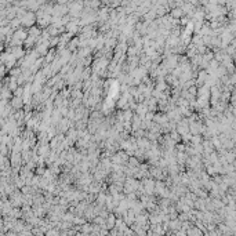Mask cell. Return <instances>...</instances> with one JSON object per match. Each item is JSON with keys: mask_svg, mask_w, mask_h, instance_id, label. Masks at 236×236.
Wrapping results in <instances>:
<instances>
[{"mask_svg": "<svg viewBox=\"0 0 236 236\" xmlns=\"http://www.w3.org/2000/svg\"><path fill=\"white\" fill-rule=\"evenodd\" d=\"M149 112V106L147 105V102H138V106L135 109V113L140 115L142 119H145V115Z\"/></svg>", "mask_w": 236, "mask_h": 236, "instance_id": "4", "label": "cell"}, {"mask_svg": "<svg viewBox=\"0 0 236 236\" xmlns=\"http://www.w3.org/2000/svg\"><path fill=\"white\" fill-rule=\"evenodd\" d=\"M21 21H22V25H25V26H32L33 22H35V15H33V13H26L25 15L21 18Z\"/></svg>", "mask_w": 236, "mask_h": 236, "instance_id": "7", "label": "cell"}, {"mask_svg": "<svg viewBox=\"0 0 236 236\" xmlns=\"http://www.w3.org/2000/svg\"><path fill=\"white\" fill-rule=\"evenodd\" d=\"M10 53L15 55V57H17V60H22V58L26 55V53H25V50H24V48H22V46H14V47H11V50H10Z\"/></svg>", "mask_w": 236, "mask_h": 236, "instance_id": "5", "label": "cell"}, {"mask_svg": "<svg viewBox=\"0 0 236 236\" xmlns=\"http://www.w3.org/2000/svg\"><path fill=\"white\" fill-rule=\"evenodd\" d=\"M153 121H156V123L160 124V126H163V124L169 123L170 119H169V116H167V113H166V112H159V113H155Z\"/></svg>", "mask_w": 236, "mask_h": 236, "instance_id": "3", "label": "cell"}, {"mask_svg": "<svg viewBox=\"0 0 236 236\" xmlns=\"http://www.w3.org/2000/svg\"><path fill=\"white\" fill-rule=\"evenodd\" d=\"M190 145H199V144H203V138H202V134H192V138H190Z\"/></svg>", "mask_w": 236, "mask_h": 236, "instance_id": "10", "label": "cell"}, {"mask_svg": "<svg viewBox=\"0 0 236 236\" xmlns=\"http://www.w3.org/2000/svg\"><path fill=\"white\" fill-rule=\"evenodd\" d=\"M2 64H4L8 69H11V68H14L17 64H18V61H17L15 55L11 54L8 51V53H3V55H2Z\"/></svg>", "mask_w": 236, "mask_h": 236, "instance_id": "1", "label": "cell"}, {"mask_svg": "<svg viewBox=\"0 0 236 236\" xmlns=\"http://www.w3.org/2000/svg\"><path fill=\"white\" fill-rule=\"evenodd\" d=\"M127 164L130 166V167H133V169H138V167H140V162H138V158H135V156H130V159H128Z\"/></svg>", "mask_w": 236, "mask_h": 236, "instance_id": "11", "label": "cell"}, {"mask_svg": "<svg viewBox=\"0 0 236 236\" xmlns=\"http://www.w3.org/2000/svg\"><path fill=\"white\" fill-rule=\"evenodd\" d=\"M10 104L14 109H22L24 105H25V101H24V97H18V95H14L11 99H10Z\"/></svg>", "mask_w": 236, "mask_h": 236, "instance_id": "2", "label": "cell"}, {"mask_svg": "<svg viewBox=\"0 0 236 236\" xmlns=\"http://www.w3.org/2000/svg\"><path fill=\"white\" fill-rule=\"evenodd\" d=\"M62 113H61V110L58 109V108H55L53 110V113H51V123L54 124V126H58V123L62 120Z\"/></svg>", "mask_w": 236, "mask_h": 236, "instance_id": "6", "label": "cell"}, {"mask_svg": "<svg viewBox=\"0 0 236 236\" xmlns=\"http://www.w3.org/2000/svg\"><path fill=\"white\" fill-rule=\"evenodd\" d=\"M21 73H22V68H11V69H10V76L18 78Z\"/></svg>", "mask_w": 236, "mask_h": 236, "instance_id": "12", "label": "cell"}, {"mask_svg": "<svg viewBox=\"0 0 236 236\" xmlns=\"http://www.w3.org/2000/svg\"><path fill=\"white\" fill-rule=\"evenodd\" d=\"M202 232H203V231H200L199 227L196 225L195 228H189V229H188V235H200ZM203 233H204V232H203Z\"/></svg>", "mask_w": 236, "mask_h": 236, "instance_id": "13", "label": "cell"}, {"mask_svg": "<svg viewBox=\"0 0 236 236\" xmlns=\"http://www.w3.org/2000/svg\"><path fill=\"white\" fill-rule=\"evenodd\" d=\"M93 227H94V225H90L88 223H84L83 225H80V233H83V235L93 233Z\"/></svg>", "mask_w": 236, "mask_h": 236, "instance_id": "9", "label": "cell"}, {"mask_svg": "<svg viewBox=\"0 0 236 236\" xmlns=\"http://www.w3.org/2000/svg\"><path fill=\"white\" fill-rule=\"evenodd\" d=\"M116 220H117V216L115 213H110L108 217H106V228L110 231L112 228H115L116 225Z\"/></svg>", "mask_w": 236, "mask_h": 236, "instance_id": "8", "label": "cell"}, {"mask_svg": "<svg viewBox=\"0 0 236 236\" xmlns=\"http://www.w3.org/2000/svg\"><path fill=\"white\" fill-rule=\"evenodd\" d=\"M181 15H182V10L181 8H177V10L173 11V17H174V18H180Z\"/></svg>", "mask_w": 236, "mask_h": 236, "instance_id": "14", "label": "cell"}]
</instances>
